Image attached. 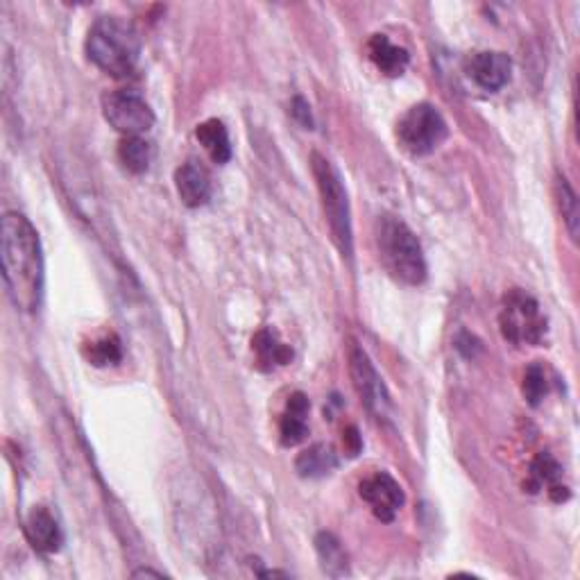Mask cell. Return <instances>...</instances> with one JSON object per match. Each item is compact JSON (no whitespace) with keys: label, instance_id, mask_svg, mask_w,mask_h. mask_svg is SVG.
Masks as SVG:
<instances>
[{"label":"cell","instance_id":"obj_1","mask_svg":"<svg viewBox=\"0 0 580 580\" xmlns=\"http://www.w3.org/2000/svg\"><path fill=\"white\" fill-rule=\"evenodd\" d=\"M0 257L7 295L19 311L32 313L44 297V254L37 229L23 213L10 211L0 223Z\"/></svg>","mask_w":580,"mask_h":580},{"label":"cell","instance_id":"obj_2","mask_svg":"<svg viewBox=\"0 0 580 580\" xmlns=\"http://www.w3.org/2000/svg\"><path fill=\"white\" fill-rule=\"evenodd\" d=\"M87 55L100 71L114 78H127L141 57L139 32L121 16H100L89 30Z\"/></svg>","mask_w":580,"mask_h":580},{"label":"cell","instance_id":"obj_3","mask_svg":"<svg viewBox=\"0 0 580 580\" xmlns=\"http://www.w3.org/2000/svg\"><path fill=\"white\" fill-rule=\"evenodd\" d=\"M377 245L386 270L408 286H420L426 279V259L417 236L402 220L383 216L377 225Z\"/></svg>","mask_w":580,"mask_h":580},{"label":"cell","instance_id":"obj_4","mask_svg":"<svg viewBox=\"0 0 580 580\" xmlns=\"http://www.w3.org/2000/svg\"><path fill=\"white\" fill-rule=\"evenodd\" d=\"M313 175L318 182V191L322 198V209L327 216V223L334 236V243L343 257H352L354 252V232H352V211H349V200L343 179L334 168V164L327 157H322L320 152L311 155Z\"/></svg>","mask_w":580,"mask_h":580},{"label":"cell","instance_id":"obj_5","mask_svg":"<svg viewBox=\"0 0 580 580\" xmlns=\"http://www.w3.org/2000/svg\"><path fill=\"white\" fill-rule=\"evenodd\" d=\"M499 324L503 338L517 347L542 345V340L547 338V318L540 313V304L519 288H513L503 297Z\"/></svg>","mask_w":580,"mask_h":580},{"label":"cell","instance_id":"obj_6","mask_svg":"<svg viewBox=\"0 0 580 580\" xmlns=\"http://www.w3.org/2000/svg\"><path fill=\"white\" fill-rule=\"evenodd\" d=\"M449 134L447 121L429 102H420L408 109L397 123V139L404 145V150L415 157L431 155L445 143Z\"/></svg>","mask_w":580,"mask_h":580},{"label":"cell","instance_id":"obj_7","mask_svg":"<svg viewBox=\"0 0 580 580\" xmlns=\"http://www.w3.org/2000/svg\"><path fill=\"white\" fill-rule=\"evenodd\" d=\"M102 114L114 130L127 136H141L155 125V112L139 91L121 89L102 98Z\"/></svg>","mask_w":580,"mask_h":580},{"label":"cell","instance_id":"obj_8","mask_svg":"<svg viewBox=\"0 0 580 580\" xmlns=\"http://www.w3.org/2000/svg\"><path fill=\"white\" fill-rule=\"evenodd\" d=\"M349 372H352L354 388L365 408H368V413L377 417V420H388L392 406L388 390L383 386L377 370H374L368 354L356 343L349 347Z\"/></svg>","mask_w":580,"mask_h":580},{"label":"cell","instance_id":"obj_9","mask_svg":"<svg viewBox=\"0 0 580 580\" xmlns=\"http://www.w3.org/2000/svg\"><path fill=\"white\" fill-rule=\"evenodd\" d=\"M358 492H361L363 501L370 503L372 513L377 515V519H381V522H392L406 501L402 485L386 472H377L374 476H370V479H365Z\"/></svg>","mask_w":580,"mask_h":580},{"label":"cell","instance_id":"obj_10","mask_svg":"<svg viewBox=\"0 0 580 580\" xmlns=\"http://www.w3.org/2000/svg\"><path fill=\"white\" fill-rule=\"evenodd\" d=\"M465 73L476 87L485 91H499L513 78V59L506 53H494V50L474 53L472 57H467Z\"/></svg>","mask_w":580,"mask_h":580},{"label":"cell","instance_id":"obj_11","mask_svg":"<svg viewBox=\"0 0 580 580\" xmlns=\"http://www.w3.org/2000/svg\"><path fill=\"white\" fill-rule=\"evenodd\" d=\"M25 535L39 553H57L64 544L62 526L48 508L39 506L25 519Z\"/></svg>","mask_w":580,"mask_h":580},{"label":"cell","instance_id":"obj_12","mask_svg":"<svg viewBox=\"0 0 580 580\" xmlns=\"http://www.w3.org/2000/svg\"><path fill=\"white\" fill-rule=\"evenodd\" d=\"M175 186L179 198L191 209L204 207L211 198V177L207 168L200 166L198 161H186V164L177 168Z\"/></svg>","mask_w":580,"mask_h":580},{"label":"cell","instance_id":"obj_13","mask_svg":"<svg viewBox=\"0 0 580 580\" xmlns=\"http://www.w3.org/2000/svg\"><path fill=\"white\" fill-rule=\"evenodd\" d=\"M309 408V397L304 392H295V395L288 397L286 413L281 417L279 426L281 445L295 447L306 440V435H309V420H306L309 417Z\"/></svg>","mask_w":580,"mask_h":580},{"label":"cell","instance_id":"obj_14","mask_svg":"<svg viewBox=\"0 0 580 580\" xmlns=\"http://www.w3.org/2000/svg\"><path fill=\"white\" fill-rule=\"evenodd\" d=\"M368 53L372 64L377 66L383 75H388V78H399V75H404L408 64H411L408 50L392 44L386 34H374L368 44Z\"/></svg>","mask_w":580,"mask_h":580},{"label":"cell","instance_id":"obj_15","mask_svg":"<svg viewBox=\"0 0 580 580\" xmlns=\"http://www.w3.org/2000/svg\"><path fill=\"white\" fill-rule=\"evenodd\" d=\"M562 479V467L556 463V458L551 454H540L531 465V483L528 488L533 492L547 488L553 501H565L569 499V490L560 483Z\"/></svg>","mask_w":580,"mask_h":580},{"label":"cell","instance_id":"obj_16","mask_svg":"<svg viewBox=\"0 0 580 580\" xmlns=\"http://www.w3.org/2000/svg\"><path fill=\"white\" fill-rule=\"evenodd\" d=\"M252 349L254 354H257L259 368L266 372L293 361V349L281 343L272 329H261L259 334L252 338Z\"/></svg>","mask_w":580,"mask_h":580},{"label":"cell","instance_id":"obj_17","mask_svg":"<svg viewBox=\"0 0 580 580\" xmlns=\"http://www.w3.org/2000/svg\"><path fill=\"white\" fill-rule=\"evenodd\" d=\"M338 467L336 451L327 445H313L295 460V469L302 479H324Z\"/></svg>","mask_w":580,"mask_h":580},{"label":"cell","instance_id":"obj_18","mask_svg":"<svg viewBox=\"0 0 580 580\" xmlns=\"http://www.w3.org/2000/svg\"><path fill=\"white\" fill-rule=\"evenodd\" d=\"M195 136H198V141L204 145V150L209 152V157L216 164H227L232 159V143H229V132L223 121L209 118V121L198 125Z\"/></svg>","mask_w":580,"mask_h":580},{"label":"cell","instance_id":"obj_19","mask_svg":"<svg viewBox=\"0 0 580 580\" xmlns=\"http://www.w3.org/2000/svg\"><path fill=\"white\" fill-rule=\"evenodd\" d=\"M315 551H318V558H320L324 574H329L334 578L349 574L347 553L343 549V544L338 542L336 535L318 533V537H315Z\"/></svg>","mask_w":580,"mask_h":580},{"label":"cell","instance_id":"obj_20","mask_svg":"<svg viewBox=\"0 0 580 580\" xmlns=\"http://www.w3.org/2000/svg\"><path fill=\"white\" fill-rule=\"evenodd\" d=\"M118 159L125 170H130L134 175H141L150 168L152 161V145L141 139V136H127L118 145Z\"/></svg>","mask_w":580,"mask_h":580},{"label":"cell","instance_id":"obj_21","mask_svg":"<svg viewBox=\"0 0 580 580\" xmlns=\"http://www.w3.org/2000/svg\"><path fill=\"white\" fill-rule=\"evenodd\" d=\"M556 189H558V202H560L562 218H565L567 232L576 241V238H578V220H580L578 218V198H576L574 189H571L565 177H558Z\"/></svg>","mask_w":580,"mask_h":580},{"label":"cell","instance_id":"obj_22","mask_svg":"<svg viewBox=\"0 0 580 580\" xmlns=\"http://www.w3.org/2000/svg\"><path fill=\"white\" fill-rule=\"evenodd\" d=\"M549 381L547 372H544L542 365H531L524 374V397L528 399V404L537 406L542 402V397L547 395Z\"/></svg>","mask_w":580,"mask_h":580},{"label":"cell","instance_id":"obj_23","mask_svg":"<svg viewBox=\"0 0 580 580\" xmlns=\"http://www.w3.org/2000/svg\"><path fill=\"white\" fill-rule=\"evenodd\" d=\"M87 356L93 365H109V363H118L121 361V343H118L116 336H107L93 343L87 349Z\"/></svg>","mask_w":580,"mask_h":580},{"label":"cell","instance_id":"obj_24","mask_svg":"<svg viewBox=\"0 0 580 580\" xmlns=\"http://www.w3.org/2000/svg\"><path fill=\"white\" fill-rule=\"evenodd\" d=\"M290 114H293V118L297 123H300L302 127H306V130H313V114H311V107H309V102H306L304 98L300 96H295L293 98V105H290Z\"/></svg>","mask_w":580,"mask_h":580},{"label":"cell","instance_id":"obj_25","mask_svg":"<svg viewBox=\"0 0 580 580\" xmlns=\"http://www.w3.org/2000/svg\"><path fill=\"white\" fill-rule=\"evenodd\" d=\"M345 445L349 449V456H356L358 451H361V438H358V431L354 429V426H349L345 433Z\"/></svg>","mask_w":580,"mask_h":580},{"label":"cell","instance_id":"obj_26","mask_svg":"<svg viewBox=\"0 0 580 580\" xmlns=\"http://www.w3.org/2000/svg\"><path fill=\"white\" fill-rule=\"evenodd\" d=\"M134 576H155V578H161L164 574H159V571H150V569H141V571H134Z\"/></svg>","mask_w":580,"mask_h":580}]
</instances>
